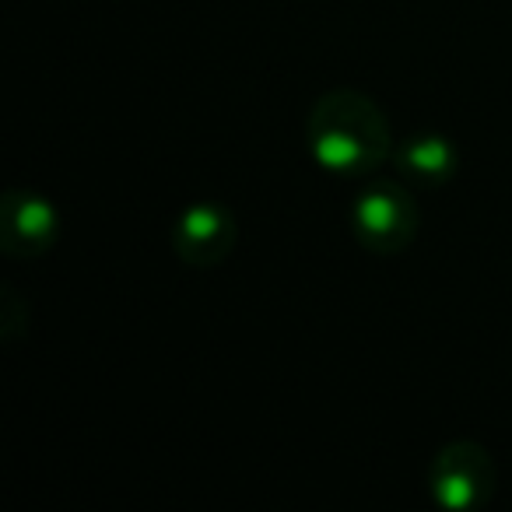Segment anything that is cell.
I'll return each instance as SVG.
<instances>
[{
  "mask_svg": "<svg viewBox=\"0 0 512 512\" xmlns=\"http://www.w3.org/2000/svg\"><path fill=\"white\" fill-rule=\"evenodd\" d=\"M498 484V470L491 453L481 442H449L432 456L428 467V488L435 502L449 512H477L491 502Z\"/></svg>",
  "mask_w": 512,
  "mask_h": 512,
  "instance_id": "3957f363",
  "label": "cell"
},
{
  "mask_svg": "<svg viewBox=\"0 0 512 512\" xmlns=\"http://www.w3.org/2000/svg\"><path fill=\"white\" fill-rule=\"evenodd\" d=\"M355 239L376 256H397L414 242L421 228V211L411 190L390 179L369 183L355 200L351 211Z\"/></svg>",
  "mask_w": 512,
  "mask_h": 512,
  "instance_id": "7a4b0ae2",
  "label": "cell"
},
{
  "mask_svg": "<svg viewBox=\"0 0 512 512\" xmlns=\"http://www.w3.org/2000/svg\"><path fill=\"white\" fill-rule=\"evenodd\" d=\"M306 141L320 169L344 179L372 176L386 158H393L390 123L376 102L355 88H334L313 102Z\"/></svg>",
  "mask_w": 512,
  "mask_h": 512,
  "instance_id": "6da1fadb",
  "label": "cell"
},
{
  "mask_svg": "<svg viewBox=\"0 0 512 512\" xmlns=\"http://www.w3.org/2000/svg\"><path fill=\"white\" fill-rule=\"evenodd\" d=\"M57 207L32 190H8L0 200V246L18 260L46 253L57 242Z\"/></svg>",
  "mask_w": 512,
  "mask_h": 512,
  "instance_id": "5b68a950",
  "label": "cell"
},
{
  "mask_svg": "<svg viewBox=\"0 0 512 512\" xmlns=\"http://www.w3.org/2000/svg\"><path fill=\"white\" fill-rule=\"evenodd\" d=\"M239 239L235 218L218 200H200L172 228V249L190 267H218L225 264Z\"/></svg>",
  "mask_w": 512,
  "mask_h": 512,
  "instance_id": "277c9868",
  "label": "cell"
},
{
  "mask_svg": "<svg viewBox=\"0 0 512 512\" xmlns=\"http://www.w3.org/2000/svg\"><path fill=\"white\" fill-rule=\"evenodd\" d=\"M393 162H397L400 176L421 186H446L456 176V148L439 134L411 137L407 144L393 148Z\"/></svg>",
  "mask_w": 512,
  "mask_h": 512,
  "instance_id": "8992f818",
  "label": "cell"
}]
</instances>
